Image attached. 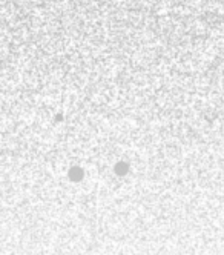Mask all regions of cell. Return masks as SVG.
Masks as SVG:
<instances>
[{"label": "cell", "instance_id": "cell-1", "mask_svg": "<svg viewBox=\"0 0 224 255\" xmlns=\"http://www.w3.org/2000/svg\"><path fill=\"white\" fill-rule=\"evenodd\" d=\"M83 177H85V172H83V169H82V168L74 166V168H71V169H69V178H71L72 181H82V180H83Z\"/></svg>", "mask_w": 224, "mask_h": 255}, {"label": "cell", "instance_id": "cell-2", "mask_svg": "<svg viewBox=\"0 0 224 255\" xmlns=\"http://www.w3.org/2000/svg\"><path fill=\"white\" fill-rule=\"evenodd\" d=\"M114 171H115V174H117V175H120V177L126 175V174H127V171H129V166H127V163H123V161L117 163V165H115V168H114Z\"/></svg>", "mask_w": 224, "mask_h": 255}]
</instances>
